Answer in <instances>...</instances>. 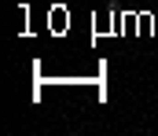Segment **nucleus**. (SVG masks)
Returning a JSON list of instances; mask_svg holds the SVG:
<instances>
[]
</instances>
